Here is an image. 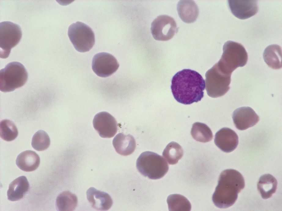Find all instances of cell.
<instances>
[{"label":"cell","instance_id":"obj_5","mask_svg":"<svg viewBox=\"0 0 282 211\" xmlns=\"http://www.w3.org/2000/svg\"><path fill=\"white\" fill-rule=\"evenodd\" d=\"M28 79L27 72L23 65L17 62L9 63L0 71V89L9 92L23 86Z\"/></svg>","mask_w":282,"mask_h":211},{"label":"cell","instance_id":"obj_21","mask_svg":"<svg viewBox=\"0 0 282 211\" xmlns=\"http://www.w3.org/2000/svg\"><path fill=\"white\" fill-rule=\"evenodd\" d=\"M264 60L266 64L273 69L282 67V50L280 46L272 45L267 46L263 54Z\"/></svg>","mask_w":282,"mask_h":211},{"label":"cell","instance_id":"obj_9","mask_svg":"<svg viewBox=\"0 0 282 211\" xmlns=\"http://www.w3.org/2000/svg\"><path fill=\"white\" fill-rule=\"evenodd\" d=\"M178 30L174 20L167 15L157 16L152 22L151 31L155 39L166 41L172 38Z\"/></svg>","mask_w":282,"mask_h":211},{"label":"cell","instance_id":"obj_17","mask_svg":"<svg viewBox=\"0 0 282 211\" xmlns=\"http://www.w3.org/2000/svg\"><path fill=\"white\" fill-rule=\"evenodd\" d=\"M29 187V182L25 176L17 177L9 185L7 192L8 199L12 201L21 199L28 191Z\"/></svg>","mask_w":282,"mask_h":211},{"label":"cell","instance_id":"obj_23","mask_svg":"<svg viewBox=\"0 0 282 211\" xmlns=\"http://www.w3.org/2000/svg\"><path fill=\"white\" fill-rule=\"evenodd\" d=\"M191 134L195 140L203 143L210 141L213 138L210 128L206 124L200 122H196L193 124Z\"/></svg>","mask_w":282,"mask_h":211},{"label":"cell","instance_id":"obj_14","mask_svg":"<svg viewBox=\"0 0 282 211\" xmlns=\"http://www.w3.org/2000/svg\"><path fill=\"white\" fill-rule=\"evenodd\" d=\"M238 137L236 133L227 127L222 128L215 135L214 142L221 150L227 153L233 151L238 144Z\"/></svg>","mask_w":282,"mask_h":211},{"label":"cell","instance_id":"obj_8","mask_svg":"<svg viewBox=\"0 0 282 211\" xmlns=\"http://www.w3.org/2000/svg\"><path fill=\"white\" fill-rule=\"evenodd\" d=\"M22 35L20 27L18 24L8 21L0 23V56L7 58L11 49L19 42Z\"/></svg>","mask_w":282,"mask_h":211},{"label":"cell","instance_id":"obj_16","mask_svg":"<svg viewBox=\"0 0 282 211\" xmlns=\"http://www.w3.org/2000/svg\"><path fill=\"white\" fill-rule=\"evenodd\" d=\"M113 145L116 152L119 154L126 156L132 153L136 147V141L131 135L119 133L114 138Z\"/></svg>","mask_w":282,"mask_h":211},{"label":"cell","instance_id":"obj_10","mask_svg":"<svg viewBox=\"0 0 282 211\" xmlns=\"http://www.w3.org/2000/svg\"><path fill=\"white\" fill-rule=\"evenodd\" d=\"M92 69L98 76L105 77L115 72L119 67L116 59L110 54L102 52L98 53L93 57Z\"/></svg>","mask_w":282,"mask_h":211},{"label":"cell","instance_id":"obj_27","mask_svg":"<svg viewBox=\"0 0 282 211\" xmlns=\"http://www.w3.org/2000/svg\"><path fill=\"white\" fill-rule=\"evenodd\" d=\"M50 142V138L47 133L43 130H39L33 136L31 144L35 150L42 151L49 147Z\"/></svg>","mask_w":282,"mask_h":211},{"label":"cell","instance_id":"obj_13","mask_svg":"<svg viewBox=\"0 0 282 211\" xmlns=\"http://www.w3.org/2000/svg\"><path fill=\"white\" fill-rule=\"evenodd\" d=\"M232 14L240 19H245L255 15L258 12L257 0H228Z\"/></svg>","mask_w":282,"mask_h":211},{"label":"cell","instance_id":"obj_6","mask_svg":"<svg viewBox=\"0 0 282 211\" xmlns=\"http://www.w3.org/2000/svg\"><path fill=\"white\" fill-rule=\"evenodd\" d=\"M231 74L222 71L216 63L206 73V90L208 95L216 98L225 95L230 89Z\"/></svg>","mask_w":282,"mask_h":211},{"label":"cell","instance_id":"obj_3","mask_svg":"<svg viewBox=\"0 0 282 211\" xmlns=\"http://www.w3.org/2000/svg\"><path fill=\"white\" fill-rule=\"evenodd\" d=\"M223 51L221 57L216 64L223 72L231 74L237 68L243 67L246 64L247 53L241 44L228 41L224 44Z\"/></svg>","mask_w":282,"mask_h":211},{"label":"cell","instance_id":"obj_24","mask_svg":"<svg viewBox=\"0 0 282 211\" xmlns=\"http://www.w3.org/2000/svg\"><path fill=\"white\" fill-rule=\"evenodd\" d=\"M183 151L181 146L177 143L172 141L166 146L162 155L169 164H176L182 157Z\"/></svg>","mask_w":282,"mask_h":211},{"label":"cell","instance_id":"obj_12","mask_svg":"<svg viewBox=\"0 0 282 211\" xmlns=\"http://www.w3.org/2000/svg\"><path fill=\"white\" fill-rule=\"evenodd\" d=\"M232 118L236 127L244 130L255 125L259 118L254 110L249 107L237 108L233 112Z\"/></svg>","mask_w":282,"mask_h":211},{"label":"cell","instance_id":"obj_2","mask_svg":"<svg viewBox=\"0 0 282 211\" xmlns=\"http://www.w3.org/2000/svg\"><path fill=\"white\" fill-rule=\"evenodd\" d=\"M244 186V178L239 171L233 169L223 170L220 175L218 185L212 196L213 203L220 208L231 206Z\"/></svg>","mask_w":282,"mask_h":211},{"label":"cell","instance_id":"obj_22","mask_svg":"<svg viewBox=\"0 0 282 211\" xmlns=\"http://www.w3.org/2000/svg\"><path fill=\"white\" fill-rule=\"evenodd\" d=\"M59 211H73L78 204V198L74 194L68 191L62 192L57 196L56 201Z\"/></svg>","mask_w":282,"mask_h":211},{"label":"cell","instance_id":"obj_18","mask_svg":"<svg viewBox=\"0 0 282 211\" xmlns=\"http://www.w3.org/2000/svg\"><path fill=\"white\" fill-rule=\"evenodd\" d=\"M40 163L39 156L34 151L26 150L20 153L16 160L17 166L21 170L31 172L36 170Z\"/></svg>","mask_w":282,"mask_h":211},{"label":"cell","instance_id":"obj_4","mask_svg":"<svg viewBox=\"0 0 282 211\" xmlns=\"http://www.w3.org/2000/svg\"><path fill=\"white\" fill-rule=\"evenodd\" d=\"M136 166L142 175L154 180L163 177L169 170L168 165L162 156L148 151L140 154L137 160Z\"/></svg>","mask_w":282,"mask_h":211},{"label":"cell","instance_id":"obj_19","mask_svg":"<svg viewBox=\"0 0 282 211\" xmlns=\"http://www.w3.org/2000/svg\"><path fill=\"white\" fill-rule=\"evenodd\" d=\"M177 10L181 19L187 23L195 22L199 12L197 5L194 1L191 0L179 1L177 5Z\"/></svg>","mask_w":282,"mask_h":211},{"label":"cell","instance_id":"obj_7","mask_svg":"<svg viewBox=\"0 0 282 211\" xmlns=\"http://www.w3.org/2000/svg\"><path fill=\"white\" fill-rule=\"evenodd\" d=\"M68 34L71 42L78 51L84 52L90 51L95 42L92 29L86 24L77 21L69 27Z\"/></svg>","mask_w":282,"mask_h":211},{"label":"cell","instance_id":"obj_15","mask_svg":"<svg viewBox=\"0 0 282 211\" xmlns=\"http://www.w3.org/2000/svg\"><path fill=\"white\" fill-rule=\"evenodd\" d=\"M87 198L92 207L99 211L109 209L113 202L107 193L97 190L93 187L90 188L86 191Z\"/></svg>","mask_w":282,"mask_h":211},{"label":"cell","instance_id":"obj_11","mask_svg":"<svg viewBox=\"0 0 282 211\" xmlns=\"http://www.w3.org/2000/svg\"><path fill=\"white\" fill-rule=\"evenodd\" d=\"M93 127L103 138L113 137L117 131V123L115 118L106 112L96 114L93 121Z\"/></svg>","mask_w":282,"mask_h":211},{"label":"cell","instance_id":"obj_1","mask_svg":"<svg viewBox=\"0 0 282 211\" xmlns=\"http://www.w3.org/2000/svg\"><path fill=\"white\" fill-rule=\"evenodd\" d=\"M205 87V80L199 73L192 70L184 69L173 77L171 89L178 102L189 105L201 100Z\"/></svg>","mask_w":282,"mask_h":211},{"label":"cell","instance_id":"obj_20","mask_svg":"<svg viewBox=\"0 0 282 211\" xmlns=\"http://www.w3.org/2000/svg\"><path fill=\"white\" fill-rule=\"evenodd\" d=\"M277 185V181L273 176L265 174L260 177L257 183V188L262 197L267 199L275 192Z\"/></svg>","mask_w":282,"mask_h":211},{"label":"cell","instance_id":"obj_26","mask_svg":"<svg viewBox=\"0 0 282 211\" xmlns=\"http://www.w3.org/2000/svg\"><path fill=\"white\" fill-rule=\"evenodd\" d=\"M18 134L17 128L12 121L5 119L0 122V135L3 140L9 141L14 140Z\"/></svg>","mask_w":282,"mask_h":211},{"label":"cell","instance_id":"obj_25","mask_svg":"<svg viewBox=\"0 0 282 211\" xmlns=\"http://www.w3.org/2000/svg\"><path fill=\"white\" fill-rule=\"evenodd\" d=\"M169 211H190L191 203L188 199L182 195L174 194L169 195L167 199Z\"/></svg>","mask_w":282,"mask_h":211}]
</instances>
